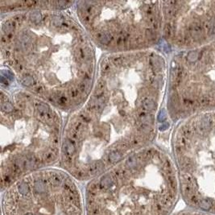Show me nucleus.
Returning a JSON list of instances; mask_svg holds the SVG:
<instances>
[{
    "label": "nucleus",
    "instance_id": "nucleus-4",
    "mask_svg": "<svg viewBox=\"0 0 215 215\" xmlns=\"http://www.w3.org/2000/svg\"><path fill=\"white\" fill-rule=\"evenodd\" d=\"M62 114L16 85L1 83L2 192L27 175L59 164L64 127Z\"/></svg>",
    "mask_w": 215,
    "mask_h": 215
},
{
    "label": "nucleus",
    "instance_id": "nucleus-8",
    "mask_svg": "<svg viewBox=\"0 0 215 215\" xmlns=\"http://www.w3.org/2000/svg\"><path fill=\"white\" fill-rule=\"evenodd\" d=\"M78 182L60 168L30 173L2 192V214L85 215L84 196Z\"/></svg>",
    "mask_w": 215,
    "mask_h": 215
},
{
    "label": "nucleus",
    "instance_id": "nucleus-3",
    "mask_svg": "<svg viewBox=\"0 0 215 215\" xmlns=\"http://www.w3.org/2000/svg\"><path fill=\"white\" fill-rule=\"evenodd\" d=\"M180 196L173 156L152 144L85 186V215H173Z\"/></svg>",
    "mask_w": 215,
    "mask_h": 215
},
{
    "label": "nucleus",
    "instance_id": "nucleus-9",
    "mask_svg": "<svg viewBox=\"0 0 215 215\" xmlns=\"http://www.w3.org/2000/svg\"><path fill=\"white\" fill-rule=\"evenodd\" d=\"M163 39L176 52L215 39V1H161Z\"/></svg>",
    "mask_w": 215,
    "mask_h": 215
},
{
    "label": "nucleus",
    "instance_id": "nucleus-2",
    "mask_svg": "<svg viewBox=\"0 0 215 215\" xmlns=\"http://www.w3.org/2000/svg\"><path fill=\"white\" fill-rule=\"evenodd\" d=\"M73 7L2 15L0 26L1 81L68 115L87 100L98 64L96 47Z\"/></svg>",
    "mask_w": 215,
    "mask_h": 215
},
{
    "label": "nucleus",
    "instance_id": "nucleus-6",
    "mask_svg": "<svg viewBox=\"0 0 215 215\" xmlns=\"http://www.w3.org/2000/svg\"><path fill=\"white\" fill-rule=\"evenodd\" d=\"M171 145L185 203L191 210L215 215V111L178 122Z\"/></svg>",
    "mask_w": 215,
    "mask_h": 215
},
{
    "label": "nucleus",
    "instance_id": "nucleus-1",
    "mask_svg": "<svg viewBox=\"0 0 215 215\" xmlns=\"http://www.w3.org/2000/svg\"><path fill=\"white\" fill-rule=\"evenodd\" d=\"M168 75L166 57L156 48L103 53L87 100L64 120L61 169L89 182L154 144Z\"/></svg>",
    "mask_w": 215,
    "mask_h": 215
},
{
    "label": "nucleus",
    "instance_id": "nucleus-5",
    "mask_svg": "<svg viewBox=\"0 0 215 215\" xmlns=\"http://www.w3.org/2000/svg\"><path fill=\"white\" fill-rule=\"evenodd\" d=\"M73 10L104 53L154 49L163 39L161 1H76Z\"/></svg>",
    "mask_w": 215,
    "mask_h": 215
},
{
    "label": "nucleus",
    "instance_id": "nucleus-7",
    "mask_svg": "<svg viewBox=\"0 0 215 215\" xmlns=\"http://www.w3.org/2000/svg\"><path fill=\"white\" fill-rule=\"evenodd\" d=\"M165 103L173 122L215 111V39L173 55L168 64Z\"/></svg>",
    "mask_w": 215,
    "mask_h": 215
},
{
    "label": "nucleus",
    "instance_id": "nucleus-10",
    "mask_svg": "<svg viewBox=\"0 0 215 215\" xmlns=\"http://www.w3.org/2000/svg\"><path fill=\"white\" fill-rule=\"evenodd\" d=\"M75 1L60 0H23V1H0L1 15L35 9L43 10H66L74 7Z\"/></svg>",
    "mask_w": 215,
    "mask_h": 215
},
{
    "label": "nucleus",
    "instance_id": "nucleus-11",
    "mask_svg": "<svg viewBox=\"0 0 215 215\" xmlns=\"http://www.w3.org/2000/svg\"><path fill=\"white\" fill-rule=\"evenodd\" d=\"M173 215H211V214L202 213V212H200V211L193 210H191V209H187V210H184L177 212V213Z\"/></svg>",
    "mask_w": 215,
    "mask_h": 215
}]
</instances>
